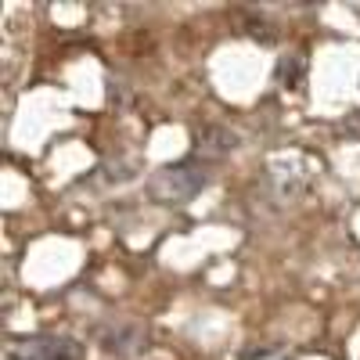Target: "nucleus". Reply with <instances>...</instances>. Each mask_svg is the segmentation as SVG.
<instances>
[{"label":"nucleus","mask_w":360,"mask_h":360,"mask_svg":"<svg viewBox=\"0 0 360 360\" xmlns=\"http://www.w3.org/2000/svg\"><path fill=\"white\" fill-rule=\"evenodd\" d=\"M242 360H295L285 346H256V349H249Z\"/></svg>","instance_id":"5"},{"label":"nucleus","mask_w":360,"mask_h":360,"mask_svg":"<svg viewBox=\"0 0 360 360\" xmlns=\"http://www.w3.org/2000/svg\"><path fill=\"white\" fill-rule=\"evenodd\" d=\"M98 342L112 356H141L148 349V332H144V328H137V324L115 321V324L98 328Z\"/></svg>","instance_id":"3"},{"label":"nucleus","mask_w":360,"mask_h":360,"mask_svg":"<svg viewBox=\"0 0 360 360\" xmlns=\"http://www.w3.org/2000/svg\"><path fill=\"white\" fill-rule=\"evenodd\" d=\"M209 180H213V173H209L205 162L184 159V162L155 169L152 180H148V195H152L155 202H162V205H184V202H191L195 195H202L209 188Z\"/></svg>","instance_id":"1"},{"label":"nucleus","mask_w":360,"mask_h":360,"mask_svg":"<svg viewBox=\"0 0 360 360\" xmlns=\"http://www.w3.org/2000/svg\"><path fill=\"white\" fill-rule=\"evenodd\" d=\"M11 360H79L83 346L65 335H18L8 346Z\"/></svg>","instance_id":"2"},{"label":"nucleus","mask_w":360,"mask_h":360,"mask_svg":"<svg viewBox=\"0 0 360 360\" xmlns=\"http://www.w3.org/2000/svg\"><path fill=\"white\" fill-rule=\"evenodd\" d=\"M234 148H238V137L231 130H205L198 137V152L205 155H224V152H234Z\"/></svg>","instance_id":"4"}]
</instances>
